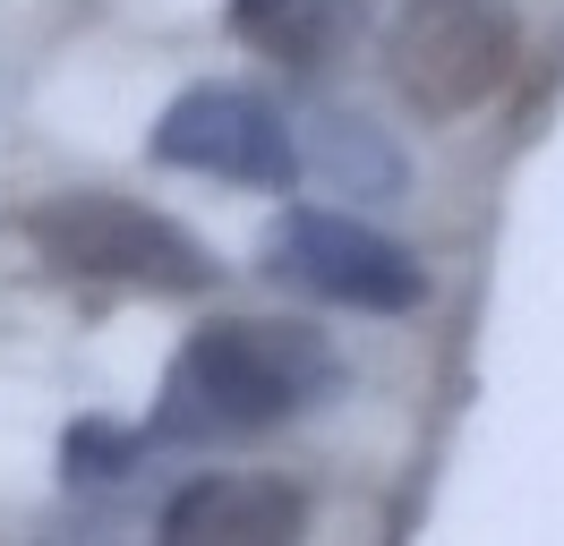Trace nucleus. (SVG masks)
<instances>
[{"mask_svg":"<svg viewBox=\"0 0 564 546\" xmlns=\"http://www.w3.org/2000/svg\"><path fill=\"white\" fill-rule=\"evenodd\" d=\"M265 256H274L282 282H300L334 307H359V316H402V307L427 299V273L402 239L368 231L351 214H325V205H291Z\"/></svg>","mask_w":564,"mask_h":546,"instance_id":"nucleus-4","label":"nucleus"},{"mask_svg":"<svg viewBox=\"0 0 564 546\" xmlns=\"http://www.w3.org/2000/svg\"><path fill=\"white\" fill-rule=\"evenodd\" d=\"M300 529H308V495L257 470L197 478L163 512V546H300Z\"/></svg>","mask_w":564,"mask_h":546,"instance_id":"nucleus-6","label":"nucleus"},{"mask_svg":"<svg viewBox=\"0 0 564 546\" xmlns=\"http://www.w3.org/2000/svg\"><path fill=\"white\" fill-rule=\"evenodd\" d=\"M386 68L411 111L454 120L513 77V9L505 0H402L386 26Z\"/></svg>","mask_w":564,"mask_h":546,"instance_id":"nucleus-3","label":"nucleus"},{"mask_svg":"<svg viewBox=\"0 0 564 546\" xmlns=\"http://www.w3.org/2000/svg\"><path fill=\"white\" fill-rule=\"evenodd\" d=\"M343 26H351V9H343V0H231V34L257 43L265 61H291V68L334 61Z\"/></svg>","mask_w":564,"mask_h":546,"instance_id":"nucleus-7","label":"nucleus"},{"mask_svg":"<svg viewBox=\"0 0 564 546\" xmlns=\"http://www.w3.org/2000/svg\"><path fill=\"white\" fill-rule=\"evenodd\" d=\"M154 154L180 171H214V179H248V188H291L300 179V145L282 129V111L248 86H197L163 111Z\"/></svg>","mask_w":564,"mask_h":546,"instance_id":"nucleus-5","label":"nucleus"},{"mask_svg":"<svg viewBox=\"0 0 564 546\" xmlns=\"http://www.w3.org/2000/svg\"><path fill=\"white\" fill-rule=\"evenodd\" d=\"M334 384V350L308 325H265V316H231L180 350L172 368V436H257L274 418H300Z\"/></svg>","mask_w":564,"mask_h":546,"instance_id":"nucleus-1","label":"nucleus"},{"mask_svg":"<svg viewBox=\"0 0 564 546\" xmlns=\"http://www.w3.org/2000/svg\"><path fill=\"white\" fill-rule=\"evenodd\" d=\"M317 163H325V179H343L351 197H393V188H402V163L377 145V129H368V120H343V111L317 120Z\"/></svg>","mask_w":564,"mask_h":546,"instance_id":"nucleus-8","label":"nucleus"},{"mask_svg":"<svg viewBox=\"0 0 564 546\" xmlns=\"http://www.w3.org/2000/svg\"><path fill=\"white\" fill-rule=\"evenodd\" d=\"M26 239H35L43 265L69 273V282H138V291H206L214 282V256L172 214H145V205L104 197V188L43 197Z\"/></svg>","mask_w":564,"mask_h":546,"instance_id":"nucleus-2","label":"nucleus"},{"mask_svg":"<svg viewBox=\"0 0 564 546\" xmlns=\"http://www.w3.org/2000/svg\"><path fill=\"white\" fill-rule=\"evenodd\" d=\"M129 452H138V444L111 436V427H77V436H69V478H120Z\"/></svg>","mask_w":564,"mask_h":546,"instance_id":"nucleus-9","label":"nucleus"}]
</instances>
